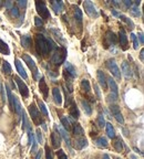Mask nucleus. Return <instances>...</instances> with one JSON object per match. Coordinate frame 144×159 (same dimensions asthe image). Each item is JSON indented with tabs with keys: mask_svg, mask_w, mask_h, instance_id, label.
I'll return each mask as SVG.
<instances>
[{
	"mask_svg": "<svg viewBox=\"0 0 144 159\" xmlns=\"http://www.w3.org/2000/svg\"><path fill=\"white\" fill-rule=\"evenodd\" d=\"M14 63H16V66H17V71L19 72V74L22 76V78L26 80V78H28V75L27 73H26V71H24L23 66H22V64H21V62L19 61V60H14Z\"/></svg>",
	"mask_w": 144,
	"mask_h": 159,
	"instance_id": "24",
	"label": "nucleus"
},
{
	"mask_svg": "<svg viewBox=\"0 0 144 159\" xmlns=\"http://www.w3.org/2000/svg\"><path fill=\"white\" fill-rule=\"evenodd\" d=\"M86 146H88V140H86V137H83V136L77 137L76 140H74V148L78 149V150H81Z\"/></svg>",
	"mask_w": 144,
	"mask_h": 159,
	"instance_id": "13",
	"label": "nucleus"
},
{
	"mask_svg": "<svg viewBox=\"0 0 144 159\" xmlns=\"http://www.w3.org/2000/svg\"><path fill=\"white\" fill-rule=\"evenodd\" d=\"M74 17L78 21H79L80 23L82 22V19H83V16H82V11L80 10L78 7H74Z\"/></svg>",
	"mask_w": 144,
	"mask_h": 159,
	"instance_id": "35",
	"label": "nucleus"
},
{
	"mask_svg": "<svg viewBox=\"0 0 144 159\" xmlns=\"http://www.w3.org/2000/svg\"><path fill=\"white\" fill-rule=\"evenodd\" d=\"M140 60L142 62L144 61V51L143 50H141V52H140Z\"/></svg>",
	"mask_w": 144,
	"mask_h": 159,
	"instance_id": "52",
	"label": "nucleus"
},
{
	"mask_svg": "<svg viewBox=\"0 0 144 159\" xmlns=\"http://www.w3.org/2000/svg\"><path fill=\"white\" fill-rule=\"evenodd\" d=\"M6 90H7V94H8V99H9V104H10L11 109H14V95L11 93V90L9 88L8 85H6Z\"/></svg>",
	"mask_w": 144,
	"mask_h": 159,
	"instance_id": "34",
	"label": "nucleus"
},
{
	"mask_svg": "<svg viewBox=\"0 0 144 159\" xmlns=\"http://www.w3.org/2000/svg\"><path fill=\"white\" fill-rule=\"evenodd\" d=\"M0 22H1V18H0Z\"/></svg>",
	"mask_w": 144,
	"mask_h": 159,
	"instance_id": "58",
	"label": "nucleus"
},
{
	"mask_svg": "<svg viewBox=\"0 0 144 159\" xmlns=\"http://www.w3.org/2000/svg\"><path fill=\"white\" fill-rule=\"evenodd\" d=\"M10 14H11V16L12 17H14V18H18L19 17V14H20V12H19V9H18V7H12L10 9Z\"/></svg>",
	"mask_w": 144,
	"mask_h": 159,
	"instance_id": "42",
	"label": "nucleus"
},
{
	"mask_svg": "<svg viewBox=\"0 0 144 159\" xmlns=\"http://www.w3.org/2000/svg\"><path fill=\"white\" fill-rule=\"evenodd\" d=\"M113 146H114V149H115L117 152H121L123 150V142H122L121 137H115V138H114Z\"/></svg>",
	"mask_w": 144,
	"mask_h": 159,
	"instance_id": "25",
	"label": "nucleus"
},
{
	"mask_svg": "<svg viewBox=\"0 0 144 159\" xmlns=\"http://www.w3.org/2000/svg\"><path fill=\"white\" fill-rule=\"evenodd\" d=\"M123 5H124V6H125L127 8H129V9H130V8L132 7V6H133L132 1H130V0H124V1H123Z\"/></svg>",
	"mask_w": 144,
	"mask_h": 159,
	"instance_id": "48",
	"label": "nucleus"
},
{
	"mask_svg": "<svg viewBox=\"0 0 144 159\" xmlns=\"http://www.w3.org/2000/svg\"><path fill=\"white\" fill-rule=\"evenodd\" d=\"M0 52L2 53V54H6L8 55L10 53V50H9V47H8V44L6 42L0 39Z\"/></svg>",
	"mask_w": 144,
	"mask_h": 159,
	"instance_id": "29",
	"label": "nucleus"
},
{
	"mask_svg": "<svg viewBox=\"0 0 144 159\" xmlns=\"http://www.w3.org/2000/svg\"><path fill=\"white\" fill-rule=\"evenodd\" d=\"M106 83H109V86H110L111 91H112V94L117 96L119 95V87H117L115 81L112 78H106Z\"/></svg>",
	"mask_w": 144,
	"mask_h": 159,
	"instance_id": "18",
	"label": "nucleus"
},
{
	"mask_svg": "<svg viewBox=\"0 0 144 159\" xmlns=\"http://www.w3.org/2000/svg\"><path fill=\"white\" fill-rule=\"evenodd\" d=\"M121 69H122V72H123V74L125 78H132V69L130 66V63H127V61H123L122 62V65H121Z\"/></svg>",
	"mask_w": 144,
	"mask_h": 159,
	"instance_id": "16",
	"label": "nucleus"
},
{
	"mask_svg": "<svg viewBox=\"0 0 144 159\" xmlns=\"http://www.w3.org/2000/svg\"><path fill=\"white\" fill-rule=\"evenodd\" d=\"M81 104H82V107L83 109H84V112H86V115H91L92 114V109H91V106H90V104L88 103L86 101H84V99H82L81 101Z\"/></svg>",
	"mask_w": 144,
	"mask_h": 159,
	"instance_id": "32",
	"label": "nucleus"
},
{
	"mask_svg": "<svg viewBox=\"0 0 144 159\" xmlns=\"http://www.w3.org/2000/svg\"><path fill=\"white\" fill-rule=\"evenodd\" d=\"M58 157H59V159H68V157H67V155L64 154V151H63V150H59V151H58Z\"/></svg>",
	"mask_w": 144,
	"mask_h": 159,
	"instance_id": "45",
	"label": "nucleus"
},
{
	"mask_svg": "<svg viewBox=\"0 0 144 159\" xmlns=\"http://www.w3.org/2000/svg\"><path fill=\"white\" fill-rule=\"evenodd\" d=\"M130 12L132 16H134V17H140L141 16L140 9H139V7H135V6H132V7L130 8Z\"/></svg>",
	"mask_w": 144,
	"mask_h": 159,
	"instance_id": "38",
	"label": "nucleus"
},
{
	"mask_svg": "<svg viewBox=\"0 0 144 159\" xmlns=\"http://www.w3.org/2000/svg\"><path fill=\"white\" fill-rule=\"evenodd\" d=\"M106 68L109 69V71L111 72V74L113 75L117 80H121V71L114 59H109V60L106 61Z\"/></svg>",
	"mask_w": 144,
	"mask_h": 159,
	"instance_id": "3",
	"label": "nucleus"
},
{
	"mask_svg": "<svg viewBox=\"0 0 144 159\" xmlns=\"http://www.w3.org/2000/svg\"><path fill=\"white\" fill-rule=\"evenodd\" d=\"M38 105H39V107H40V109H41L42 114L48 117V116H49V113H48V109H47V107H45V103H43V102H42L41 99H38Z\"/></svg>",
	"mask_w": 144,
	"mask_h": 159,
	"instance_id": "36",
	"label": "nucleus"
},
{
	"mask_svg": "<svg viewBox=\"0 0 144 159\" xmlns=\"http://www.w3.org/2000/svg\"><path fill=\"white\" fill-rule=\"evenodd\" d=\"M51 142L53 148H59L61 145V136H60V134H58L57 130L51 134Z\"/></svg>",
	"mask_w": 144,
	"mask_h": 159,
	"instance_id": "15",
	"label": "nucleus"
},
{
	"mask_svg": "<svg viewBox=\"0 0 144 159\" xmlns=\"http://www.w3.org/2000/svg\"><path fill=\"white\" fill-rule=\"evenodd\" d=\"M112 14H113L114 16H120V14H117V11H115V10H112Z\"/></svg>",
	"mask_w": 144,
	"mask_h": 159,
	"instance_id": "55",
	"label": "nucleus"
},
{
	"mask_svg": "<svg viewBox=\"0 0 144 159\" xmlns=\"http://www.w3.org/2000/svg\"><path fill=\"white\" fill-rule=\"evenodd\" d=\"M36 9H37V12L42 19L48 20L50 18V12H49L48 8H47L43 1H36Z\"/></svg>",
	"mask_w": 144,
	"mask_h": 159,
	"instance_id": "5",
	"label": "nucleus"
},
{
	"mask_svg": "<svg viewBox=\"0 0 144 159\" xmlns=\"http://www.w3.org/2000/svg\"><path fill=\"white\" fill-rule=\"evenodd\" d=\"M83 7H84V9H86V12L89 14L91 18L99 17L98 10L95 9V7H94V5H93L92 1H84V2H83Z\"/></svg>",
	"mask_w": 144,
	"mask_h": 159,
	"instance_id": "7",
	"label": "nucleus"
},
{
	"mask_svg": "<svg viewBox=\"0 0 144 159\" xmlns=\"http://www.w3.org/2000/svg\"><path fill=\"white\" fill-rule=\"evenodd\" d=\"M5 7L7 8V9H11V8L14 7L12 1H6V2H5Z\"/></svg>",
	"mask_w": 144,
	"mask_h": 159,
	"instance_id": "49",
	"label": "nucleus"
},
{
	"mask_svg": "<svg viewBox=\"0 0 144 159\" xmlns=\"http://www.w3.org/2000/svg\"><path fill=\"white\" fill-rule=\"evenodd\" d=\"M21 44L24 49H29L31 45V37L30 35H22L21 37Z\"/></svg>",
	"mask_w": 144,
	"mask_h": 159,
	"instance_id": "27",
	"label": "nucleus"
},
{
	"mask_svg": "<svg viewBox=\"0 0 144 159\" xmlns=\"http://www.w3.org/2000/svg\"><path fill=\"white\" fill-rule=\"evenodd\" d=\"M52 95H53V99H55V104L57 105H61L62 104V95L61 92L58 87H55L52 90Z\"/></svg>",
	"mask_w": 144,
	"mask_h": 159,
	"instance_id": "19",
	"label": "nucleus"
},
{
	"mask_svg": "<svg viewBox=\"0 0 144 159\" xmlns=\"http://www.w3.org/2000/svg\"><path fill=\"white\" fill-rule=\"evenodd\" d=\"M64 72L68 73L72 78H77V69L74 68V65H72L70 62H65L64 64Z\"/></svg>",
	"mask_w": 144,
	"mask_h": 159,
	"instance_id": "14",
	"label": "nucleus"
},
{
	"mask_svg": "<svg viewBox=\"0 0 144 159\" xmlns=\"http://www.w3.org/2000/svg\"><path fill=\"white\" fill-rule=\"evenodd\" d=\"M96 145L99 146V147H101V148H106L108 147V139L105 138V137H99V138L95 140Z\"/></svg>",
	"mask_w": 144,
	"mask_h": 159,
	"instance_id": "31",
	"label": "nucleus"
},
{
	"mask_svg": "<svg viewBox=\"0 0 144 159\" xmlns=\"http://www.w3.org/2000/svg\"><path fill=\"white\" fill-rule=\"evenodd\" d=\"M103 159H111V158H110V156H109V155L104 154V155H103Z\"/></svg>",
	"mask_w": 144,
	"mask_h": 159,
	"instance_id": "54",
	"label": "nucleus"
},
{
	"mask_svg": "<svg viewBox=\"0 0 144 159\" xmlns=\"http://www.w3.org/2000/svg\"><path fill=\"white\" fill-rule=\"evenodd\" d=\"M21 58H22V60H23V61L28 64L29 69H30L31 71H32L34 80H38V78H39V71H38L37 65H36V62H34L33 60H32V58H31V57H29L28 54H22V57H21Z\"/></svg>",
	"mask_w": 144,
	"mask_h": 159,
	"instance_id": "4",
	"label": "nucleus"
},
{
	"mask_svg": "<svg viewBox=\"0 0 144 159\" xmlns=\"http://www.w3.org/2000/svg\"><path fill=\"white\" fill-rule=\"evenodd\" d=\"M45 159H53V155H52L51 149L49 148L48 145H45Z\"/></svg>",
	"mask_w": 144,
	"mask_h": 159,
	"instance_id": "40",
	"label": "nucleus"
},
{
	"mask_svg": "<svg viewBox=\"0 0 144 159\" xmlns=\"http://www.w3.org/2000/svg\"><path fill=\"white\" fill-rule=\"evenodd\" d=\"M131 39L133 41V47L135 50L139 49V40H137V37L134 33H131Z\"/></svg>",
	"mask_w": 144,
	"mask_h": 159,
	"instance_id": "41",
	"label": "nucleus"
},
{
	"mask_svg": "<svg viewBox=\"0 0 144 159\" xmlns=\"http://www.w3.org/2000/svg\"><path fill=\"white\" fill-rule=\"evenodd\" d=\"M18 6L20 8H26L27 7V1H24V0H19V1H18Z\"/></svg>",
	"mask_w": 144,
	"mask_h": 159,
	"instance_id": "47",
	"label": "nucleus"
},
{
	"mask_svg": "<svg viewBox=\"0 0 144 159\" xmlns=\"http://www.w3.org/2000/svg\"><path fill=\"white\" fill-rule=\"evenodd\" d=\"M120 18H121V20L124 21V22H125V23H127V26L130 27V29H134V23L132 22V20H131V19H129L127 17H125L124 14H120Z\"/></svg>",
	"mask_w": 144,
	"mask_h": 159,
	"instance_id": "37",
	"label": "nucleus"
},
{
	"mask_svg": "<svg viewBox=\"0 0 144 159\" xmlns=\"http://www.w3.org/2000/svg\"><path fill=\"white\" fill-rule=\"evenodd\" d=\"M119 40H120L121 49L123 51H127V47H129V41H127V33H125L124 29H121L120 32H119Z\"/></svg>",
	"mask_w": 144,
	"mask_h": 159,
	"instance_id": "10",
	"label": "nucleus"
},
{
	"mask_svg": "<svg viewBox=\"0 0 144 159\" xmlns=\"http://www.w3.org/2000/svg\"><path fill=\"white\" fill-rule=\"evenodd\" d=\"M98 81H99L100 85H101V87L103 88V91H106V88H108V83H106V76L105 74L103 73L101 70L98 71Z\"/></svg>",
	"mask_w": 144,
	"mask_h": 159,
	"instance_id": "17",
	"label": "nucleus"
},
{
	"mask_svg": "<svg viewBox=\"0 0 144 159\" xmlns=\"http://www.w3.org/2000/svg\"><path fill=\"white\" fill-rule=\"evenodd\" d=\"M2 70H4V72L6 74H10L11 66H10V64H9V62H7V61L2 62Z\"/></svg>",
	"mask_w": 144,
	"mask_h": 159,
	"instance_id": "39",
	"label": "nucleus"
},
{
	"mask_svg": "<svg viewBox=\"0 0 144 159\" xmlns=\"http://www.w3.org/2000/svg\"><path fill=\"white\" fill-rule=\"evenodd\" d=\"M94 91H95L98 97L101 98V93H100V90H99V86H98V85H94Z\"/></svg>",
	"mask_w": 144,
	"mask_h": 159,
	"instance_id": "50",
	"label": "nucleus"
},
{
	"mask_svg": "<svg viewBox=\"0 0 144 159\" xmlns=\"http://www.w3.org/2000/svg\"><path fill=\"white\" fill-rule=\"evenodd\" d=\"M14 111L17 112V114H19V115H22V107H21V104L20 102H19V99H18L16 96H14Z\"/></svg>",
	"mask_w": 144,
	"mask_h": 159,
	"instance_id": "28",
	"label": "nucleus"
},
{
	"mask_svg": "<svg viewBox=\"0 0 144 159\" xmlns=\"http://www.w3.org/2000/svg\"><path fill=\"white\" fill-rule=\"evenodd\" d=\"M139 39H140V42H141V44H143L144 43V39H143V33H139Z\"/></svg>",
	"mask_w": 144,
	"mask_h": 159,
	"instance_id": "51",
	"label": "nucleus"
},
{
	"mask_svg": "<svg viewBox=\"0 0 144 159\" xmlns=\"http://www.w3.org/2000/svg\"><path fill=\"white\" fill-rule=\"evenodd\" d=\"M110 111H111V113L113 114L114 118L117 121V123H120V124H124L123 115H122V113H121L120 107H119L117 104H112V105H111V106H110Z\"/></svg>",
	"mask_w": 144,
	"mask_h": 159,
	"instance_id": "8",
	"label": "nucleus"
},
{
	"mask_svg": "<svg viewBox=\"0 0 144 159\" xmlns=\"http://www.w3.org/2000/svg\"><path fill=\"white\" fill-rule=\"evenodd\" d=\"M29 113L31 115V118H32V122L36 124V125H40V124H43V121H42L41 114L39 113L38 109L36 107L34 104H30L29 105Z\"/></svg>",
	"mask_w": 144,
	"mask_h": 159,
	"instance_id": "6",
	"label": "nucleus"
},
{
	"mask_svg": "<svg viewBox=\"0 0 144 159\" xmlns=\"http://www.w3.org/2000/svg\"><path fill=\"white\" fill-rule=\"evenodd\" d=\"M70 106V111H69V113H70V116H72L74 119H78L80 116V113H79V109H78V107H77V105L74 102H72L71 104L69 105Z\"/></svg>",
	"mask_w": 144,
	"mask_h": 159,
	"instance_id": "20",
	"label": "nucleus"
},
{
	"mask_svg": "<svg viewBox=\"0 0 144 159\" xmlns=\"http://www.w3.org/2000/svg\"><path fill=\"white\" fill-rule=\"evenodd\" d=\"M114 159H121V158H119V157H114Z\"/></svg>",
	"mask_w": 144,
	"mask_h": 159,
	"instance_id": "57",
	"label": "nucleus"
},
{
	"mask_svg": "<svg viewBox=\"0 0 144 159\" xmlns=\"http://www.w3.org/2000/svg\"><path fill=\"white\" fill-rule=\"evenodd\" d=\"M98 124H99L100 127H104V126H105V121H104L103 115L98 116Z\"/></svg>",
	"mask_w": 144,
	"mask_h": 159,
	"instance_id": "43",
	"label": "nucleus"
},
{
	"mask_svg": "<svg viewBox=\"0 0 144 159\" xmlns=\"http://www.w3.org/2000/svg\"><path fill=\"white\" fill-rule=\"evenodd\" d=\"M2 5H4V2H2V1H0V8L2 7Z\"/></svg>",
	"mask_w": 144,
	"mask_h": 159,
	"instance_id": "56",
	"label": "nucleus"
},
{
	"mask_svg": "<svg viewBox=\"0 0 144 159\" xmlns=\"http://www.w3.org/2000/svg\"><path fill=\"white\" fill-rule=\"evenodd\" d=\"M34 23H36V26H37V27H42L43 22H42L41 19H40L39 17H36V18H34Z\"/></svg>",
	"mask_w": 144,
	"mask_h": 159,
	"instance_id": "44",
	"label": "nucleus"
},
{
	"mask_svg": "<svg viewBox=\"0 0 144 159\" xmlns=\"http://www.w3.org/2000/svg\"><path fill=\"white\" fill-rule=\"evenodd\" d=\"M55 128L57 132L60 133V136H62V138L65 140V144H67V147L69 148V150L71 151V142H70V137L68 136V132H65L64 129L61 128V127H58V126L55 125Z\"/></svg>",
	"mask_w": 144,
	"mask_h": 159,
	"instance_id": "12",
	"label": "nucleus"
},
{
	"mask_svg": "<svg viewBox=\"0 0 144 159\" xmlns=\"http://www.w3.org/2000/svg\"><path fill=\"white\" fill-rule=\"evenodd\" d=\"M55 47L57 45L51 39H47L43 34H36V50L38 52V54L47 57Z\"/></svg>",
	"mask_w": 144,
	"mask_h": 159,
	"instance_id": "1",
	"label": "nucleus"
},
{
	"mask_svg": "<svg viewBox=\"0 0 144 159\" xmlns=\"http://www.w3.org/2000/svg\"><path fill=\"white\" fill-rule=\"evenodd\" d=\"M72 132H73V134L77 136H83V134H84V130H83V128L80 126V124H78V123H74L73 125H72Z\"/></svg>",
	"mask_w": 144,
	"mask_h": 159,
	"instance_id": "23",
	"label": "nucleus"
},
{
	"mask_svg": "<svg viewBox=\"0 0 144 159\" xmlns=\"http://www.w3.org/2000/svg\"><path fill=\"white\" fill-rule=\"evenodd\" d=\"M51 7L55 10V14H59L63 9V2L62 1H58V0H53V1H51Z\"/></svg>",
	"mask_w": 144,
	"mask_h": 159,
	"instance_id": "21",
	"label": "nucleus"
},
{
	"mask_svg": "<svg viewBox=\"0 0 144 159\" xmlns=\"http://www.w3.org/2000/svg\"><path fill=\"white\" fill-rule=\"evenodd\" d=\"M67 57V50L64 47H55L51 55V62L55 65H61Z\"/></svg>",
	"mask_w": 144,
	"mask_h": 159,
	"instance_id": "2",
	"label": "nucleus"
},
{
	"mask_svg": "<svg viewBox=\"0 0 144 159\" xmlns=\"http://www.w3.org/2000/svg\"><path fill=\"white\" fill-rule=\"evenodd\" d=\"M42 133H41V130L40 129H37V137H38V142L39 144H41V142H42V135H41Z\"/></svg>",
	"mask_w": 144,
	"mask_h": 159,
	"instance_id": "46",
	"label": "nucleus"
},
{
	"mask_svg": "<svg viewBox=\"0 0 144 159\" xmlns=\"http://www.w3.org/2000/svg\"><path fill=\"white\" fill-rule=\"evenodd\" d=\"M104 42H105V47H108V45H115L117 42V35L112 31H106Z\"/></svg>",
	"mask_w": 144,
	"mask_h": 159,
	"instance_id": "11",
	"label": "nucleus"
},
{
	"mask_svg": "<svg viewBox=\"0 0 144 159\" xmlns=\"http://www.w3.org/2000/svg\"><path fill=\"white\" fill-rule=\"evenodd\" d=\"M39 88H40V92H42L43 96H45V97H48L49 88H48V86H47V84H45V78H41V80H40V83H39Z\"/></svg>",
	"mask_w": 144,
	"mask_h": 159,
	"instance_id": "22",
	"label": "nucleus"
},
{
	"mask_svg": "<svg viewBox=\"0 0 144 159\" xmlns=\"http://www.w3.org/2000/svg\"><path fill=\"white\" fill-rule=\"evenodd\" d=\"M61 124L63 125V127H64L65 132H70L72 129V125H71V123H70V121L68 119V117H62Z\"/></svg>",
	"mask_w": 144,
	"mask_h": 159,
	"instance_id": "30",
	"label": "nucleus"
},
{
	"mask_svg": "<svg viewBox=\"0 0 144 159\" xmlns=\"http://www.w3.org/2000/svg\"><path fill=\"white\" fill-rule=\"evenodd\" d=\"M105 129H106V134H108V136L110 137V138L114 139L117 136H115V132H114V128L113 126H112V124H110V123H108V124H105Z\"/></svg>",
	"mask_w": 144,
	"mask_h": 159,
	"instance_id": "26",
	"label": "nucleus"
},
{
	"mask_svg": "<svg viewBox=\"0 0 144 159\" xmlns=\"http://www.w3.org/2000/svg\"><path fill=\"white\" fill-rule=\"evenodd\" d=\"M41 156H42V151L41 150H39V152L37 154V156H36V159H41Z\"/></svg>",
	"mask_w": 144,
	"mask_h": 159,
	"instance_id": "53",
	"label": "nucleus"
},
{
	"mask_svg": "<svg viewBox=\"0 0 144 159\" xmlns=\"http://www.w3.org/2000/svg\"><path fill=\"white\" fill-rule=\"evenodd\" d=\"M14 81H16V83H17L20 94L22 95L23 97H28V96H29V90H28L27 85L23 83V81H22L19 76H14Z\"/></svg>",
	"mask_w": 144,
	"mask_h": 159,
	"instance_id": "9",
	"label": "nucleus"
},
{
	"mask_svg": "<svg viewBox=\"0 0 144 159\" xmlns=\"http://www.w3.org/2000/svg\"><path fill=\"white\" fill-rule=\"evenodd\" d=\"M81 87L84 92L86 93H89L91 91V86H90V82L86 80V78H83L82 81H81Z\"/></svg>",
	"mask_w": 144,
	"mask_h": 159,
	"instance_id": "33",
	"label": "nucleus"
}]
</instances>
